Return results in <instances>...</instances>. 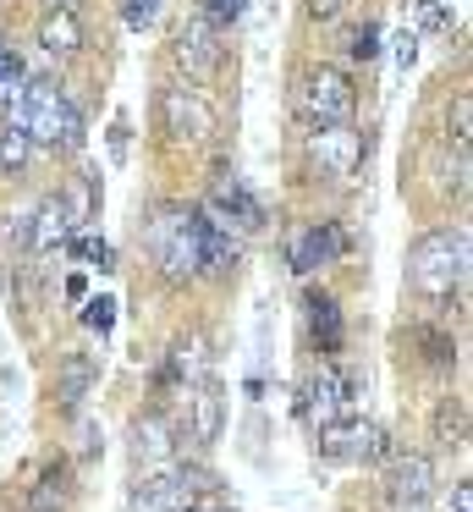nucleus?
<instances>
[{"label":"nucleus","instance_id":"nucleus-1","mask_svg":"<svg viewBox=\"0 0 473 512\" xmlns=\"http://www.w3.org/2000/svg\"><path fill=\"white\" fill-rule=\"evenodd\" d=\"M204 243L209 226L193 204H160L149 215V232H143V248L160 265L165 281H198L204 276Z\"/></svg>","mask_w":473,"mask_h":512},{"label":"nucleus","instance_id":"nucleus-2","mask_svg":"<svg viewBox=\"0 0 473 512\" xmlns=\"http://www.w3.org/2000/svg\"><path fill=\"white\" fill-rule=\"evenodd\" d=\"M11 127L28 133V144H50V149H77L83 144V116H77V105L61 94L55 78L22 83V94L11 100Z\"/></svg>","mask_w":473,"mask_h":512},{"label":"nucleus","instance_id":"nucleus-3","mask_svg":"<svg viewBox=\"0 0 473 512\" xmlns=\"http://www.w3.org/2000/svg\"><path fill=\"white\" fill-rule=\"evenodd\" d=\"M462 276H468V232H429L413 243V254H407V281H413L424 298H446V292L462 287Z\"/></svg>","mask_w":473,"mask_h":512},{"label":"nucleus","instance_id":"nucleus-4","mask_svg":"<svg viewBox=\"0 0 473 512\" xmlns=\"http://www.w3.org/2000/svg\"><path fill=\"white\" fill-rule=\"evenodd\" d=\"M292 105L308 127H325V122H352V105H358V89L341 67H308L292 89Z\"/></svg>","mask_w":473,"mask_h":512},{"label":"nucleus","instance_id":"nucleus-5","mask_svg":"<svg viewBox=\"0 0 473 512\" xmlns=\"http://www.w3.org/2000/svg\"><path fill=\"white\" fill-rule=\"evenodd\" d=\"M303 149H308V160L319 166V177H336V182L358 177V166H363V133H358L352 122H325V127H308Z\"/></svg>","mask_w":473,"mask_h":512},{"label":"nucleus","instance_id":"nucleus-6","mask_svg":"<svg viewBox=\"0 0 473 512\" xmlns=\"http://www.w3.org/2000/svg\"><path fill=\"white\" fill-rule=\"evenodd\" d=\"M220 56H226V45H220V28L209 23L204 12H193L182 28H176V61L187 67V78L193 83H209L220 72Z\"/></svg>","mask_w":473,"mask_h":512},{"label":"nucleus","instance_id":"nucleus-7","mask_svg":"<svg viewBox=\"0 0 473 512\" xmlns=\"http://www.w3.org/2000/svg\"><path fill=\"white\" fill-rule=\"evenodd\" d=\"M160 133L171 144H204L215 133V111L187 89H160Z\"/></svg>","mask_w":473,"mask_h":512},{"label":"nucleus","instance_id":"nucleus-8","mask_svg":"<svg viewBox=\"0 0 473 512\" xmlns=\"http://www.w3.org/2000/svg\"><path fill=\"white\" fill-rule=\"evenodd\" d=\"M341 254H347V232H341L336 221H314V226H303V232H292V243H286V265H292L297 276H314V270L336 265Z\"/></svg>","mask_w":473,"mask_h":512},{"label":"nucleus","instance_id":"nucleus-9","mask_svg":"<svg viewBox=\"0 0 473 512\" xmlns=\"http://www.w3.org/2000/svg\"><path fill=\"white\" fill-rule=\"evenodd\" d=\"M204 221L226 226V232H259V226H264V204L253 199L237 177H215L209 204H204Z\"/></svg>","mask_w":473,"mask_h":512},{"label":"nucleus","instance_id":"nucleus-10","mask_svg":"<svg viewBox=\"0 0 473 512\" xmlns=\"http://www.w3.org/2000/svg\"><path fill=\"white\" fill-rule=\"evenodd\" d=\"M319 452L325 457H352V463H380V457H391V435L380 430V424L358 419V424H325V441H319Z\"/></svg>","mask_w":473,"mask_h":512},{"label":"nucleus","instance_id":"nucleus-11","mask_svg":"<svg viewBox=\"0 0 473 512\" xmlns=\"http://www.w3.org/2000/svg\"><path fill=\"white\" fill-rule=\"evenodd\" d=\"M187 468H154V474H143L138 485H132L127 496V512H187Z\"/></svg>","mask_w":473,"mask_h":512},{"label":"nucleus","instance_id":"nucleus-12","mask_svg":"<svg viewBox=\"0 0 473 512\" xmlns=\"http://www.w3.org/2000/svg\"><path fill=\"white\" fill-rule=\"evenodd\" d=\"M347 408H352V380L341 375L336 364H325V369H319V375L303 386V413L319 424V430H325V424H341V419H347Z\"/></svg>","mask_w":473,"mask_h":512},{"label":"nucleus","instance_id":"nucleus-13","mask_svg":"<svg viewBox=\"0 0 473 512\" xmlns=\"http://www.w3.org/2000/svg\"><path fill=\"white\" fill-rule=\"evenodd\" d=\"M429 490H435V463L424 452L396 457L385 474V501H429Z\"/></svg>","mask_w":473,"mask_h":512},{"label":"nucleus","instance_id":"nucleus-14","mask_svg":"<svg viewBox=\"0 0 473 512\" xmlns=\"http://www.w3.org/2000/svg\"><path fill=\"white\" fill-rule=\"evenodd\" d=\"M77 226H72V215H66V204H61V193H50V199L33 210V221H28V248L33 254H50V248H66V237H72Z\"/></svg>","mask_w":473,"mask_h":512},{"label":"nucleus","instance_id":"nucleus-15","mask_svg":"<svg viewBox=\"0 0 473 512\" xmlns=\"http://www.w3.org/2000/svg\"><path fill=\"white\" fill-rule=\"evenodd\" d=\"M220 424H226V391H220V380L215 375H204L193 386V441L198 446H215L220 441Z\"/></svg>","mask_w":473,"mask_h":512},{"label":"nucleus","instance_id":"nucleus-16","mask_svg":"<svg viewBox=\"0 0 473 512\" xmlns=\"http://www.w3.org/2000/svg\"><path fill=\"white\" fill-rule=\"evenodd\" d=\"M132 457H138L143 468H165L176 457L171 419H165V413H143V419L132 424Z\"/></svg>","mask_w":473,"mask_h":512},{"label":"nucleus","instance_id":"nucleus-17","mask_svg":"<svg viewBox=\"0 0 473 512\" xmlns=\"http://www.w3.org/2000/svg\"><path fill=\"white\" fill-rule=\"evenodd\" d=\"M94 380H99L94 353H66L61 375H55V402H61L66 413H77V408H83V397L94 391Z\"/></svg>","mask_w":473,"mask_h":512},{"label":"nucleus","instance_id":"nucleus-18","mask_svg":"<svg viewBox=\"0 0 473 512\" xmlns=\"http://www.w3.org/2000/svg\"><path fill=\"white\" fill-rule=\"evenodd\" d=\"M39 45H44V56H77V50H83V23H77V12H50L44 17Z\"/></svg>","mask_w":473,"mask_h":512},{"label":"nucleus","instance_id":"nucleus-19","mask_svg":"<svg viewBox=\"0 0 473 512\" xmlns=\"http://www.w3.org/2000/svg\"><path fill=\"white\" fill-rule=\"evenodd\" d=\"M308 331H314L319 353H336L341 347V309L330 292H308Z\"/></svg>","mask_w":473,"mask_h":512},{"label":"nucleus","instance_id":"nucleus-20","mask_svg":"<svg viewBox=\"0 0 473 512\" xmlns=\"http://www.w3.org/2000/svg\"><path fill=\"white\" fill-rule=\"evenodd\" d=\"M66 496H72V485H66V463H50L39 474V485H33V496H28V512H66Z\"/></svg>","mask_w":473,"mask_h":512},{"label":"nucleus","instance_id":"nucleus-21","mask_svg":"<svg viewBox=\"0 0 473 512\" xmlns=\"http://www.w3.org/2000/svg\"><path fill=\"white\" fill-rule=\"evenodd\" d=\"M33 160V144H28V133H17V127H0V171H22Z\"/></svg>","mask_w":473,"mask_h":512},{"label":"nucleus","instance_id":"nucleus-22","mask_svg":"<svg viewBox=\"0 0 473 512\" xmlns=\"http://www.w3.org/2000/svg\"><path fill=\"white\" fill-rule=\"evenodd\" d=\"M435 435H440L446 446H462V402H457V397L440 402V413H435Z\"/></svg>","mask_w":473,"mask_h":512},{"label":"nucleus","instance_id":"nucleus-23","mask_svg":"<svg viewBox=\"0 0 473 512\" xmlns=\"http://www.w3.org/2000/svg\"><path fill=\"white\" fill-rule=\"evenodd\" d=\"M22 83H28V78H22V61L11 56L6 45H0V105H11V100H17V94H22Z\"/></svg>","mask_w":473,"mask_h":512},{"label":"nucleus","instance_id":"nucleus-24","mask_svg":"<svg viewBox=\"0 0 473 512\" xmlns=\"http://www.w3.org/2000/svg\"><path fill=\"white\" fill-rule=\"evenodd\" d=\"M61 204H66V215H72V226H83L88 215H94V182H77V188H66L61 193Z\"/></svg>","mask_w":473,"mask_h":512},{"label":"nucleus","instance_id":"nucleus-25","mask_svg":"<svg viewBox=\"0 0 473 512\" xmlns=\"http://www.w3.org/2000/svg\"><path fill=\"white\" fill-rule=\"evenodd\" d=\"M347 56H352V61H374V56H380V28H374V23H363L358 34H352Z\"/></svg>","mask_w":473,"mask_h":512},{"label":"nucleus","instance_id":"nucleus-26","mask_svg":"<svg viewBox=\"0 0 473 512\" xmlns=\"http://www.w3.org/2000/svg\"><path fill=\"white\" fill-rule=\"evenodd\" d=\"M468 133H473V100L457 94V105H451V138H457V149H468Z\"/></svg>","mask_w":473,"mask_h":512},{"label":"nucleus","instance_id":"nucleus-27","mask_svg":"<svg viewBox=\"0 0 473 512\" xmlns=\"http://www.w3.org/2000/svg\"><path fill=\"white\" fill-rule=\"evenodd\" d=\"M242 12H248V0H204V17H209L215 28H231Z\"/></svg>","mask_w":473,"mask_h":512},{"label":"nucleus","instance_id":"nucleus-28","mask_svg":"<svg viewBox=\"0 0 473 512\" xmlns=\"http://www.w3.org/2000/svg\"><path fill=\"white\" fill-rule=\"evenodd\" d=\"M418 347H424V358H429V364H440V369L457 358V353H451V336H440V331H418Z\"/></svg>","mask_w":473,"mask_h":512},{"label":"nucleus","instance_id":"nucleus-29","mask_svg":"<svg viewBox=\"0 0 473 512\" xmlns=\"http://www.w3.org/2000/svg\"><path fill=\"white\" fill-rule=\"evenodd\" d=\"M66 243H72V254H77V259H88V265L110 270V248L99 243V237H66Z\"/></svg>","mask_w":473,"mask_h":512},{"label":"nucleus","instance_id":"nucleus-30","mask_svg":"<svg viewBox=\"0 0 473 512\" xmlns=\"http://www.w3.org/2000/svg\"><path fill=\"white\" fill-rule=\"evenodd\" d=\"M83 320H88V331L105 336V331H110V320H116V303H110V298H94V303L83 309Z\"/></svg>","mask_w":473,"mask_h":512},{"label":"nucleus","instance_id":"nucleus-31","mask_svg":"<svg viewBox=\"0 0 473 512\" xmlns=\"http://www.w3.org/2000/svg\"><path fill=\"white\" fill-rule=\"evenodd\" d=\"M121 17H127L132 28H149L154 23V0H121Z\"/></svg>","mask_w":473,"mask_h":512},{"label":"nucleus","instance_id":"nucleus-32","mask_svg":"<svg viewBox=\"0 0 473 512\" xmlns=\"http://www.w3.org/2000/svg\"><path fill=\"white\" fill-rule=\"evenodd\" d=\"M347 6H352V0H308V17H314V23H336Z\"/></svg>","mask_w":473,"mask_h":512},{"label":"nucleus","instance_id":"nucleus-33","mask_svg":"<svg viewBox=\"0 0 473 512\" xmlns=\"http://www.w3.org/2000/svg\"><path fill=\"white\" fill-rule=\"evenodd\" d=\"M451 512H473V490H468V485L451 490Z\"/></svg>","mask_w":473,"mask_h":512},{"label":"nucleus","instance_id":"nucleus-34","mask_svg":"<svg viewBox=\"0 0 473 512\" xmlns=\"http://www.w3.org/2000/svg\"><path fill=\"white\" fill-rule=\"evenodd\" d=\"M391 512H429V501H385Z\"/></svg>","mask_w":473,"mask_h":512},{"label":"nucleus","instance_id":"nucleus-35","mask_svg":"<svg viewBox=\"0 0 473 512\" xmlns=\"http://www.w3.org/2000/svg\"><path fill=\"white\" fill-rule=\"evenodd\" d=\"M187 512H226L220 501H187Z\"/></svg>","mask_w":473,"mask_h":512},{"label":"nucleus","instance_id":"nucleus-36","mask_svg":"<svg viewBox=\"0 0 473 512\" xmlns=\"http://www.w3.org/2000/svg\"><path fill=\"white\" fill-rule=\"evenodd\" d=\"M83 0H50V12H77Z\"/></svg>","mask_w":473,"mask_h":512}]
</instances>
